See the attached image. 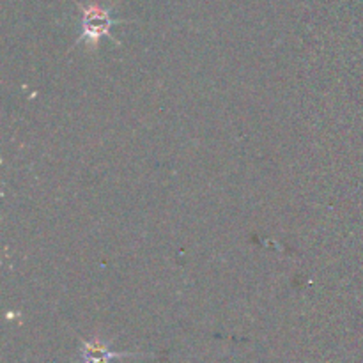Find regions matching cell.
I'll list each match as a JSON object with an SVG mask.
<instances>
[{
    "instance_id": "obj_1",
    "label": "cell",
    "mask_w": 363,
    "mask_h": 363,
    "mask_svg": "<svg viewBox=\"0 0 363 363\" xmlns=\"http://www.w3.org/2000/svg\"><path fill=\"white\" fill-rule=\"evenodd\" d=\"M116 20L106 9L99 6H87L82 9V34L78 43L85 41L89 45H96L101 38H110L113 41L110 28L113 27Z\"/></svg>"
},
{
    "instance_id": "obj_2",
    "label": "cell",
    "mask_w": 363,
    "mask_h": 363,
    "mask_svg": "<svg viewBox=\"0 0 363 363\" xmlns=\"http://www.w3.org/2000/svg\"><path fill=\"white\" fill-rule=\"evenodd\" d=\"M128 353H113L103 342L98 340H91V342H84L82 347V363H110L112 358L126 357Z\"/></svg>"
}]
</instances>
